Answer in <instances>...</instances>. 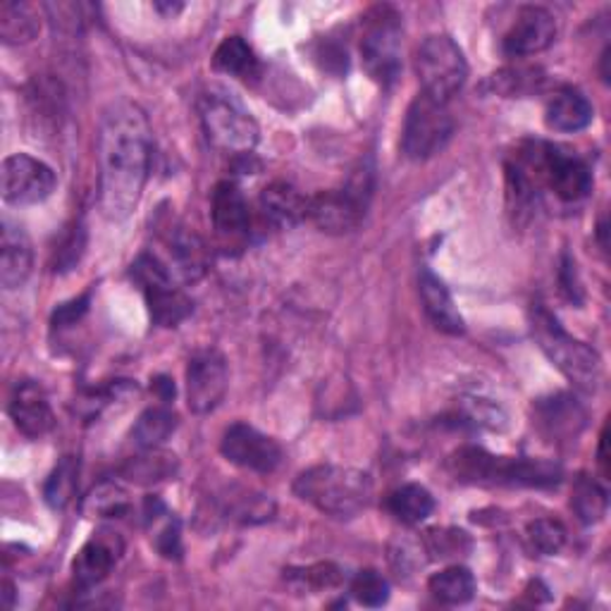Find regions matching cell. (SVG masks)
Instances as JSON below:
<instances>
[{
	"label": "cell",
	"mask_w": 611,
	"mask_h": 611,
	"mask_svg": "<svg viewBox=\"0 0 611 611\" xmlns=\"http://www.w3.org/2000/svg\"><path fill=\"white\" fill-rule=\"evenodd\" d=\"M153 155L149 117L135 101L119 99L103 111L99 127L101 210L119 222L141 201Z\"/></svg>",
	"instance_id": "cell-1"
},
{
	"label": "cell",
	"mask_w": 611,
	"mask_h": 611,
	"mask_svg": "<svg viewBox=\"0 0 611 611\" xmlns=\"http://www.w3.org/2000/svg\"><path fill=\"white\" fill-rule=\"evenodd\" d=\"M447 471L459 483L481 485H526L552 487L560 485L564 471L560 463L547 459H507L489 454L483 447H461L449 457Z\"/></svg>",
	"instance_id": "cell-2"
},
{
	"label": "cell",
	"mask_w": 611,
	"mask_h": 611,
	"mask_svg": "<svg viewBox=\"0 0 611 611\" xmlns=\"http://www.w3.org/2000/svg\"><path fill=\"white\" fill-rule=\"evenodd\" d=\"M295 495L327 516L351 518L368 509L373 499V483L364 471L321 463L297 477Z\"/></svg>",
	"instance_id": "cell-3"
},
{
	"label": "cell",
	"mask_w": 611,
	"mask_h": 611,
	"mask_svg": "<svg viewBox=\"0 0 611 611\" xmlns=\"http://www.w3.org/2000/svg\"><path fill=\"white\" fill-rule=\"evenodd\" d=\"M376 192V165L361 161L342 189L321 192L309 198V220L321 232L347 234L364 222Z\"/></svg>",
	"instance_id": "cell-4"
},
{
	"label": "cell",
	"mask_w": 611,
	"mask_h": 611,
	"mask_svg": "<svg viewBox=\"0 0 611 611\" xmlns=\"http://www.w3.org/2000/svg\"><path fill=\"white\" fill-rule=\"evenodd\" d=\"M533 337L550 361L576 384V388L592 392L602 376V361L586 342L570 337L560 321L542 306L533 311Z\"/></svg>",
	"instance_id": "cell-5"
},
{
	"label": "cell",
	"mask_w": 611,
	"mask_h": 611,
	"mask_svg": "<svg viewBox=\"0 0 611 611\" xmlns=\"http://www.w3.org/2000/svg\"><path fill=\"white\" fill-rule=\"evenodd\" d=\"M198 115L208 141L218 151L232 155H251L261 139L258 123L230 91L210 89L198 101Z\"/></svg>",
	"instance_id": "cell-6"
},
{
	"label": "cell",
	"mask_w": 611,
	"mask_h": 611,
	"mask_svg": "<svg viewBox=\"0 0 611 611\" xmlns=\"http://www.w3.org/2000/svg\"><path fill=\"white\" fill-rule=\"evenodd\" d=\"M361 60L373 82L392 87L402 72V15L392 5H376L364 18Z\"/></svg>",
	"instance_id": "cell-7"
},
{
	"label": "cell",
	"mask_w": 611,
	"mask_h": 611,
	"mask_svg": "<svg viewBox=\"0 0 611 611\" xmlns=\"http://www.w3.org/2000/svg\"><path fill=\"white\" fill-rule=\"evenodd\" d=\"M416 74L420 82V94L440 103H449L461 87L466 84L469 62L454 38L447 34H433L416 50Z\"/></svg>",
	"instance_id": "cell-8"
},
{
	"label": "cell",
	"mask_w": 611,
	"mask_h": 611,
	"mask_svg": "<svg viewBox=\"0 0 611 611\" xmlns=\"http://www.w3.org/2000/svg\"><path fill=\"white\" fill-rule=\"evenodd\" d=\"M131 277L139 285L149 306L151 321L161 327H175L187 321L194 311V301L175 285L170 268L151 254H141L131 265Z\"/></svg>",
	"instance_id": "cell-9"
},
{
	"label": "cell",
	"mask_w": 611,
	"mask_h": 611,
	"mask_svg": "<svg viewBox=\"0 0 611 611\" xmlns=\"http://www.w3.org/2000/svg\"><path fill=\"white\" fill-rule=\"evenodd\" d=\"M454 135V117L447 103L418 94L408 105L402 131V151L411 161H428L440 153Z\"/></svg>",
	"instance_id": "cell-10"
},
{
	"label": "cell",
	"mask_w": 611,
	"mask_h": 611,
	"mask_svg": "<svg viewBox=\"0 0 611 611\" xmlns=\"http://www.w3.org/2000/svg\"><path fill=\"white\" fill-rule=\"evenodd\" d=\"M3 198L10 206H36L56 192V172L44 161L15 153L3 161Z\"/></svg>",
	"instance_id": "cell-11"
},
{
	"label": "cell",
	"mask_w": 611,
	"mask_h": 611,
	"mask_svg": "<svg viewBox=\"0 0 611 611\" xmlns=\"http://www.w3.org/2000/svg\"><path fill=\"white\" fill-rule=\"evenodd\" d=\"M220 451L234 466L254 473H273L283 463V447L246 423H234L224 430Z\"/></svg>",
	"instance_id": "cell-12"
},
{
	"label": "cell",
	"mask_w": 611,
	"mask_h": 611,
	"mask_svg": "<svg viewBox=\"0 0 611 611\" xmlns=\"http://www.w3.org/2000/svg\"><path fill=\"white\" fill-rule=\"evenodd\" d=\"M228 361L216 349H204L192 356L187 368V404L198 416L216 411L228 392Z\"/></svg>",
	"instance_id": "cell-13"
},
{
	"label": "cell",
	"mask_w": 611,
	"mask_h": 611,
	"mask_svg": "<svg viewBox=\"0 0 611 611\" xmlns=\"http://www.w3.org/2000/svg\"><path fill=\"white\" fill-rule=\"evenodd\" d=\"M556 38V22L550 10L526 5L518 10L516 22L504 36V53L511 58H528L550 48Z\"/></svg>",
	"instance_id": "cell-14"
},
{
	"label": "cell",
	"mask_w": 611,
	"mask_h": 611,
	"mask_svg": "<svg viewBox=\"0 0 611 611\" xmlns=\"http://www.w3.org/2000/svg\"><path fill=\"white\" fill-rule=\"evenodd\" d=\"M8 414L15 423V428L30 437V440H38L53 430L56 425V416L44 388L34 380H22L15 384V390L10 394L8 402Z\"/></svg>",
	"instance_id": "cell-15"
},
{
	"label": "cell",
	"mask_w": 611,
	"mask_h": 611,
	"mask_svg": "<svg viewBox=\"0 0 611 611\" xmlns=\"http://www.w3.org/2000/svg\"><path fill=\"white\" fill-rule=\"evenodd\" d=\"M535 420L550 442H570L586 430L588 414L570 394H554L535 404Z\"/></svg>",
	"instance_id": "cell-16"
},
{
	"label": "cell",
	"mask_w": 611,
	"mask_h": 611,
	"mask_svg": "<svg viewBox=\"0 0 611 611\" xmlns=\"http://www.w3.org/2000/svg\"><path fill=\"white\" fill-rule=\"evenodd\" d=\"M119 554H123V540L117 533H99L91 538L82 550H79L74 560V580L82 590L96 588L99 583L111 576L113 566L117 564Z\"/></svg>",
	"instance_id": "cell-17"
},
{
	"label": "cell",
	"mask_w": 611,
	"mask_h": 611,
	"mask_svg": "<svg viewBox=\"0 0 611 611\" xmlns=\"http://www.w3.org/2000/svg\"><path fill=\"white\" fill-rule=\"evenodd\" d=\"M34 268V249L30 237L18 222L3 220V239H0V285L5 289H20L30 280Z\"/></svg>",
	"instance_id": "cell-18"
},
{
	"label": "cell",
	"mask_w": 611,
	"mask_h": 611,
	"mask_svg": "<svg viewBox=\"0 0 611 611\" xmlns=\"http://www.w3.org/2000/svg\"><path fill=\"white\" fill-rule=\"evenodd\" d=\"M418 287H420V299L425 306V313L433 321V325L437 330L447 332V335H463V318L457 309L454 299H451L447 285L437 277L433 270L423 268L420 277H418Z\"/></svg>",
	"instance_id": "cell-19"
},
{
	"label": "cell",
	"mask_w": 611,
	"mask_h": 611,
	"mask_svg": "<svg viewBox=\"0 0 611 611\" xmlns=\"http://www.w3.org/2000/svg\"><path fill=\"white\" fill-rule=\"evenodd\" d=\"M210 216L216 230L224 237H242L249 230V204L234 182H220L212 189Z\"/></svg>",
	"instance_id": "cell-20"
},
{
	"label": "cell",
	"mask_w": 611,
	"mask_h": 611,
	"mask_svg": "<svg viewBox=\"0 0 611 611\" xmlns=\"http://www.w3.org/2000/svg\"><path fill=\"white\" fill-rule=\"evenodd\" d=\"M261 210L275 228H295L309 220V198L301 196L287 182H273L261 194Z\"/></svg>",
	"instance_id": "cell-21"
},
{
	"label": "cell",
	"mask_w": 611,
	"mask_h": 611,
	"mask_svg": "<svg viewBox=\"0 0 611 611\" xmlns=\"http://www.w3.org/2000/svg\"><path fill=\"white\" fill-rule=\"evenodd\" d=\"M592 103L570 87L556 91L544 111V123L554 131H580L592 123Z\"/></svg>",
	"instance_id": "cell-22"
},
{
	"label": "cell",
	"mask_w": 611,
	"mask_h": 611,
	"mask_svg": "<svg viewBox=\"0 0 611 611\" xmlns=\"http://www.w3.org/2000/svg\"><path fill=\"white\" fill-rule=\"evenodd\" d=\"M212 68L242 79V82H256L261 77V60L242 36L224 38L218 46L216 56H212Z\"/></svg>",
	"instance_id": "cell-23"
},
{
	"label": "cell",
	"mask_w": 611,
	"mask_h": 611,
	"mask_svg": "<svg viewBox=\"0 0 611 611\" xmlns=\"http://www.w3.org/2000/svg\"><path fill=\"white\" fill-rule=\"evenodd\" d=\"M177 473V457L170 454V451L161 449H146L141 457H135L127 461V466L123 469V475L127 481L137 485H151L158 481H168Z\"/></svg>",
	"instance_id": "cell-24"
},
{
	"label": "cell",
	"mask_w": 611,
	"mask_h": 611,
	"mask_svg": "<svg viewBox=\"0 0 611 611\" xmlns=\"http://www.w3.org/2000/svg\"><path fill=\"white\" fill-rule=\"evenodd\" d=\"M428 588L435 600H440L442 604L457 607V604H466L473 600L475 578L466 566H449L430 578Z\"/></svg>",
	"instance_id": "cell-25"
},
{
	"label": "cell",
	"mask_w": 611,
	"mask_h": 611,
	"mask_svg": "<svg viewBox=\"0 0 611 611\" xmlns=\"http://www.w3.org/2000/svg\"><path fill=\"white\" fill-rule=\"evenodd\" d=\"M42 22H38L36 12L26 3H3L0 5V38L10 46L30 44L36 38Z\"/></svg>",
	"instance_id": "cell-26"
},
{
	"label": "cell",
	"mask_w": 611,
	"mask_h": 611,
	"mask_svg": "<svg viewBox=\"0 0 611 611\" xmlns=\"http://www.w3.org/2000/svg\"><path fill=\"white\" fill-rule=\"evenodd\" d=\"M175 428H177L175 411H172L168 404H161L143 411L135 425V430H131V437H135V442L141 449H155L161 447L172 433H175Z\"/></svg>",
	"instance_id": "cell-27"
},
{
	"label": "cell",
	"mask_w": 611,
	"mask_h": 611,
	"mask_svg": "<svg viewBox=\"0 0 611 611\" xmlns=\"http://www.w3.org/2000/svg\"><path fill=\"white\" fill-rule=\"evenodd\" d=\"M388 509L402 523H423L435 511V497L423 485H404L388 497Z\"/></svg>",
	"instance_id": "cell-28"
},
{
	"label": "cell",
	"mask_w": 611,
	"mask_h": 611,
	"mask_svg": "<svg viewBox=\"0 0 611 611\" xmlns=\"http://www.w3.org/2000/svg\"><path fill=\"white\" fill-rule=\"evenodd\" d=\"M170 251L182 280L194 283L206 273V246L194 232H177L170 239Z\"/></svg>",
	"instance_id": "cell-29"
},
{
	"label": "cell",
	"mask_w": 611,
	"mask_h": 611,
	"mask_svg": "<svg viewBox=\"0 0 611 611\" xmlns=\"http://www.w3.org/2000/svg\"><path fill=\"white\" fill-rule=\"evenodd\" d=\"M570 507H574L576 516L586 526L600 523L602 518L607 516V507H609L607 489L600 483H597L595 477L580 475L578 481L574 483V497H570Z\"/></svg>",
	"instance_id": "cell-30"
},
{
	"label": "cell",
	"mask_w": 611,
	"mask_h": 611,
	"mask_svg": "<svg viewBox=\"0 0 611 611\" xmlns=\"http://www.w3.org/2000/svg\"><path fill=\"white\" fill-rule=\"evenodd\" d=\"M84 514L91 518H123L129 514L131 502L127 489L113 481H103L84 499Z\"/></svg>",
	"instance_id": "cell-31"
},
{
	"label": "cell",
	"mask_w": 611,
	"mask_h": 611,
	"mask_svg": "<svg viewBox=\"0 0 611 611\" xmlns=\"http://www.w3.org/2000/svg\"><path fill=\"white\" fill-rule=\"evenodd\" d=\"M79 485V461L74 457H65L44 485V499L50 509H65L74 499Z\"/></svg>",
	"instance_id": "cell-32"
},
{
	"label": "cell",
	"mask_w": 611,
	"mask_h": 611,
	"mask_svg": "<svg viewBox=\"0 0 611 611\" xmlns=\"http://www.w3.org/2000/svg\"><path fill=\"white\" fill-rule=\"evenodd\" d=\"M87 251V228L82 222H72L60 234L56 249H53V270L70 273L82 261Z\"/></svg>",
	"instance_id": "cell-33"
},
{
	"label": "cell",
	"mask_w": 611,
	"mask_h": 611,
	"mask_svg": "<svg viewBox=\"0 0 611 611\" xmlns=\"http://www.w3.org/2000/svg\"><path fill=\"white\" fill-rule=\"evenodd\" d=\"M526 540L528 547L533 552L542 556H552L562 552L566 544V528L560 521H554V518H538V521L528 526Z\"/></svg>",
	"instance_id": "cell-34"
},
{
	"label": "cell",
	"mask_w": 611,
	"mask_h": 611,
	"mask_svg": "<svg viewBox=\"0 0 611 611\" xmlns=\"http://www.w3.org/2000/svg\"><path fill=\"white\" fill-rule=\"evenodd\" d=\"M349 592L358 604L376 609V607L388 604L390 583L382 574H378L376 568H366V570H358V574L354 576Z\"/></svg>",
	"instance_id": "cell-35"
},
{
	"label": "cell",
	"mask_w": 611,
	"mask_h": 611,
	"mask_svg": "<svg viewBox=\"0 0 611 611\" xmlns=\"http://www.w3.org/2000/svg\"><path fill=\"white\" fill-rule=\"evenodd\" d=\"M423 547L433 560H449V556H459L471 550V540L463 530H451V528H435L428 530L423 538Z\"/></svg>",
	"instance_id": "cell-36"
},
{
	"label": "cell",
	"mask_w": 611,
	"mask_h": 611,
	"mask_svg": "<svg viewBox=\"0 0 611 611\" xmlns=\"http://www.w3.org/2000/svg\"><path fill=\"white\" fill-rule=\"evenodd\" d=\"M540 82H542L540 70L533 68H511V70H502L499 74H493V87L504 96H523L528 91L538 89Z\"/></svg>",
	"instance_id": "cell-37"
},
{
	"label": "cell",
	"mask_w": 611,
	"mask_h": 611,
	"mask_svg": "<svg viewBox=\"0 0 611 611\" xmlns=\"http://www.w3.org/2000/svg\"><path fill=\"white\" fill-rule=\"evenodd\" d=\"M428 554L423 547V540H414V538H400L392 542L390 547V562L394 566V570L400 576H411L414 570H418L425 564V556Z\"/></svg>",
	"instance_id": "cell-38"
},
{
	"label": "cell",
	"mask_w": 611,
	"mask_h": 611,
	"mask_svg": "<svg viewBox=\"0 0 611 611\" xmlns=\"http://www.w3.org/2000/svg\"><path fill=\"white\" fill-rule=\"evenodd\" d=\"M289 580H295L301 588L309 590H330L342 583V570L335 564H315L309 568L289 570Z\"/></svg>",
	"instance_id": "cell-39"
},
{
	"label": "cell",
	"mask_w": 611,
	"mask_h": 611,
	"mask_svg": "<svg viewBox=\"0 0 611 611\" xmlns=\"http://www.w3.org/2000/svg\"><path fill=\"white\" fill-rule=\"evenodd\" d=\"M155 547L161 552L165 560H182V526L177 518H170V521L161 528V533L155 535Z\"/></svg>",
	"instance_id": "cell-40"
},
{
	"label": "cell",
	"mask_w": 611,
	"mask_h": 611,
	"mask_svg": "<svg viewBox=\"0 0 611 611\" xmlns=\"http://www.w3.org/2000/svg\"><path fill=\"white\" fill-rule=\"evenodd\" d=\"M466 416L473 425H485V428H502L504 425V416L497 406H493L485 400H466Z\"/></svg>",
	"instance_id": "cell-41"
},
{
	"label": "cell",
	"mask_w": 611,
	"mask_h": 611,
	"mask_svg": "<svg viewBox=\"0 0 611 611\" xmlns=\"http://www.w3.org/2000/svg\"><path fill=\"white\" fill-rule=\"evenodd\" d=\"M89 301H91V291H87V295H82L79 299H72L68 303L58 306V311L53 313V325H56V327H70L77 321H82L84 313L89 311Z\"/></svg>",
	"instance_id": "cell-42"
},
{
	"label": "cell",
	"mask_w": 611,
	"mask_h": 611,
	"mask_svg": "<svg viewBox=\"0 0 611 611\" xmlns=\"http://www.w3.org/2000/svg\"><path fill=\"white\" fill-rule=\"evenodd\" d=\"M560 285H562V295H564L568 301H574V303H580V301H583V289H580L578 275H576V263L570 261L568 256L562 258Z\"/></svg>",
	"instance_id": "cell-43"
},
{
	"label": "cell",
	"mask_w": 611,
	"mask_h": 611,
	"mask_svg": "<svg viewBox=\"0 0 611 611\" xmlns=\"http://www.w3.org/2000/svg\"><path fill=\"white\" fill-rule=\"evenodd\" d=\"M153 390H155L158 396H161V402L168 404V402H172V396H175V382H172L165 376H161V378L153 380Z\"/></svg>",
	"instance_id": "cell-44"
},
{
	"label": "cell",
	"mask_w": 611,
	"mask_h": 611,
	"mask_svg": "<svg viewBox=\"0 0 611 611\" xmlns=\"http://www.w3.org/2000/svg\"><path fill=\"white\" fill-rule=\"evenodd\" d=\"M182 3H155V10L158 12H163L165 18H172V15H177V12H182Z\"/></svg>",
	"instance_id": "cell-45"
},
{
	"label": "cell",
	"mask_w": 611,
	"mask_h": 611,
	"mask_svg": "<svg viewBox=\"0 0 611 611\" xmlns=\"http://www.w3.org/2000/svg\"><path fill=\"white\" fill-rule=\"evenodd\" d=\"M600 463H602V469L607 471V433L602 435V445H600Z\"/></svg>",
	"instance_id": "cell-46"
}]
</instances>
